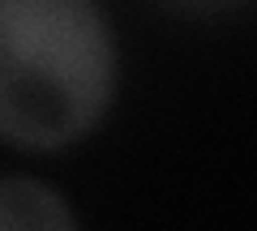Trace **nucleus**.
Listing matches in <instances>:
<instances>
[{
    "mask_svg": "<svg viewBox=\"0 0 257 231\" xmlns=\"http://www.w3.org/2000/svg\"><path fill=\"white\" fill-rule=\"evenodd\" d=\"M159 5H167V9H176V13H219V9L240 5V0H159Z\"/></svg>",
    "mask_w": 257,
    "mask_h": 231,
    "instance_id": "obj_3",
    "label": "nucleus"
},
{
    "mask_svg": "<svg viewBox=\"0 0 257 231\" xmlns=\"http://www.w3.org/2000/svg\"><path fill=\"white\" fill-rule=\"evenodd\" d=\"M116 94V35L99 0H0V137L60 150Z\"/></svg>",
    "mask_w": 257,
    "mask_h": 231,
    "instance_id": "obj_1",
    "label": "nucleus"
},
{
    "mask_svg": "<svg viewBox=\"0 0 257 231\" xmlns=\"http://www.w3.org/2000/svg\"><path fill=\"white\" fill-rule=\"evenodd\" d=\"M0 231H82L73 205L35 176H0Z\"/></svg>",
    "mask_w": 257,
    "mask_h": 231,
    "instance_id": "obj_2",
    "label": "nucleus"
}]
</instances>
